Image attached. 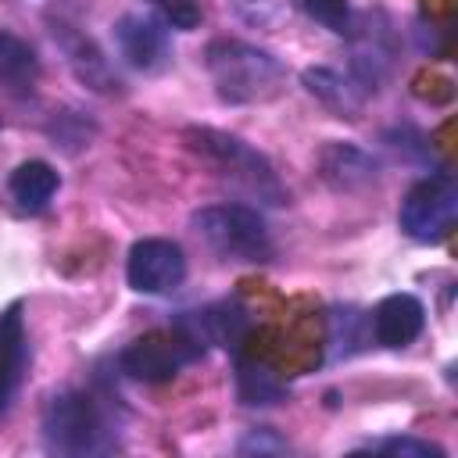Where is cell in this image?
<instances>
[{"label": "cell", "mask_w": 458, "mask_h": 458, "mask_svg": "<svg viewBox=\"0 0 458 458\" xmlns=\"http://www.w3.org/2000/svg\"><path fill=\"white\" fill-rule=\"evenodd\" d=\"M182 140H186V147H190L197 157H204V161H208L229 186H236L240 193L254 197L258 204H272V208L286 204V190H283L276 168L268 165V157L258 154V150H254L250 143H243L240 136L200 125V129H186Z\"/></svg>", "instance_id": "6da1fadb"}, {"label": "cell", "mask_w": 458, "mask_h": 458, "mask_svg": "<svg viewBox=\"0 0 458 458\" xmlns=\"http://www.w3.org/2000/svg\"><path fill=\"white\" fill-rule=\"evenodd\" d=\"M208 75L215 82V93L225 104H254L279 93L286 68L268 50L243 43V39H215L204 54Z\"/></svg>", "instance_id": "7a4b0ae2"}, {"label": "cell", "mask_w": 458, "mask_h": 458, "mask_svg": "<svg viewBox=\"0 0 458 458\" xmlns=\"http://www.w3.org/2000/svg\"><path fill=\"white\" fill-rule=\"evenodd\" d=\"M193 233L225 261H268L272 236L258 208L247 204H208L190 218Z\"/></svg>", "instance_id": "3957f363"}, {"label": "cell", "mask_w": 458, "mask_h": 458, "mask_svg": "<svg viewBox=\"0 0 458 458\" xmlns=\"http://www.w3.org/2000/svg\"><path fill=\"white\" fill-rule=\"evenodd\" d=\"M43 440L57 454H97L107 447V426L97 401L82 390H64L47 401Z\"/></svg>", "instance_id": "277c9868"}, {"label": "cell", "mask_w": 458, "mask_h": 458, "mask_svg": "<svg viewBox=\"0 0 458 458\" xmlns=\"http://www.w3.org/2000/svg\"><path fill=\"white\" fill-rule=\"evenodd\" d=\"M458 218V182L447 175V172H437V175H426L419 179L404 200H401V211H397V222L401 229L419 240V243H437L451 233Z\"/></svg>", "instance_id": "5b68a950"}, {"label": "cell", "mask_w": 458, "mask_h": 458, "mask_svg": "<svg viewBox=\"0 0 458 458\" xmlns=\"http://www.w3.org/2000/svg\"><path fill=\"white\" fill-rule=\"evenodd\" d=\"M197 354H200V344H193V336L182 326H172V329H154L147 336H136L118 354V365L125 376L140 383H165Z\"/></svg>", "instance_id": "8992f818"}, {"label": "cell", "mask_w": 458, "mask_h": 458, "mask_svg": "<svg viewBox=\"0 0 458 458\" xmlns=\"http://www.w3.org/2000/svg\"><path fill=\"white\" fill-rule=\"evenodd\" d=\"M347 36H351V79L369 97L386 82V75L394 68V57H397L394 25L386 21L383 11H369V14H361L358 25L351 21Z\"/></svg>", "instance_id": "52a82bcc"}, {"label": "cell", "mask_w": 458, "mask_h": 458, "mask_svg": "<svg viewBox=\"0 0 458 458\" xmlns=\"http://www.w3.org/2000/svg\"><path fill=\"white\" fill-rule=\"evenodd\" d=\"M125 279L136 293H147V297L172 293L186 279V254L179 243L161 236L136 240L125 258Z\"/></svg>", "instance_id": "ba28073f"}, {"label": "cell", "mask_w": 458, "mask_h": 458, "mask_svg": "<svg viewBox=\"0 0 458 458\" xmlns=\"http://www.w3.org/2000/svg\"><path fill=\"white\" fill-rule=\"evenodd\" d=\"M114 47H118L122 61L136 72H161L172 61L168 32L150 14H136V11L122 14L114 21Z\"/></svg>", "instance_id": "9c48e42d"}, {"label": "cell", "mask_w": 458, "mask_h": 458, "mask_svg": "<svg viewBox=\"0 0 458 458\" xmlns=\"http://www.w3.org/2000/svg\"><path fill=\"white\" fill-rule=\"evenodd\" d=\"M318 172H322L326 186H333L336 193H358L379 179V161L354 143L333 140L318 154Z\"/></svg>", "instance_id": "30bf717a"}, {"label": "cell", "mask_w": 458, "mask_h": 458, "mask_svg": "<svg viewBox=\"0 0 458 458\" xmlns=\"http://www.w3.org/2000/svg\"><path fill=\"white\" fill-rule=\"evenodd\" d=\"M426 326V308L415 293H390L372 311V333L383 347H408Z\"/></svg>", "instance_id": "8fae6325"}, {"label": "cell", "mask_w": 458, "mask_h": 458, "mask_svg": "<svg viewBox=\"0 0 458 458\" xmlns=\"http://www.w3.org/2000/svg\"><path fill=\"white\" fill-rule=\"evenodd\" d=\"M301 82H304V89H308L322 107H329L336 118H361V111H365V93L358 89V82H354L351 75H340L336 68L318 64V68H304V72H301Z\"/></svg>", "instance_id": "7c38bea8"}, {"label": "cell", "mask_w": 458, "mask_h": 458, "mask_svg": "<svg viewBox=\"0 0 458 458\" xmlns=\"http://www.w3.org/2000/svg\"><path fill=\"white\" fill-rule=\"evenodd\" d=\"M25 372V322H21V304H11L0 315V419L7 415L18 383Z\"/></svg>", "instance_id": "4fadbf2b"}, {"label": "cell", "mask_w": 458, "mask_h": 458, "mask_svg": "<svg viewBox=\"0 0 458 458\" xmlns=\"http://www.w3.org/2000/svg\"><path fill=\"white\" fill-rule=\"evenodd\" d=\"M57 186H61V175H57V168L47 165V161H21V165L11 172V179H7L11 200H14L21 211H29V215L43 211V208L54 200Z\"/></svg>", "instance_id": "5bb4252c"}, {"label": "cell", "mask_w": 458, "mask_h": 458, "mask_svg": "<svg viewBox=\"0 0 458 458\" xmlns=\"http://www.w3.org/2000/svg\"><path fill=\"white\" fill-rule=\"evenodd\" d=\"M0 79L18 97H29L32 86H36V79H39V57H36V50L21 36H14L7 29H0Z\"/></svg>", "instance_id": "9a60e30c"}, {"label": "cell", "mask_w": 458, "mask_h": 458, "mask_svg": "<svg viewBox=\"0 0 458 458\" xmlns=\"http://www.w3.org/2000/svg\"><path fill=\"white\" fill-rule=\"evenodd\" d=\"M57 39H61V47H64V54H68V64H72V72L89 86V89H100V93H111L114 86H118V79L111 75V68H107V61L100 57V50L86 39V36H79V32H72V29H61V32H54Z\"/></svg>", "instance_id": "2e32d148"}, {"label": "cell", "mask_w": 458, "mask_h": 458, "mask_svg": "<svg viewBox=\"0 0 458 458\" xmlns=\"http://www.w3.org/2000/svg\"><path fill=\"white\" fill-rule=\"evenodd\" d=\"M236 386H240V401L243 404H276L286 394V386L261 365H240Z\"/></svg>", "instance_id": "e0dca14e"}, {"label": "cell", "mask_w": 458, "mask_h": 458, "mask_svg": "<svg viewBox=\"0 0 458 458\" xmlns=\"http://www.w3.org/2000/svg\"><path fill=\"white\" fill-rule=\"evenodd\" d=\"M301 7L318 25H326L329 32H336V36H347L351 32V4L347 0H301Z\"/></svg>", "instance_id": "ac0fdd59"}, {"label": "cell", "mask_w": 458, "mask_h": 458, "mask_svg": "<svg viewBox=\"0 0 458 458\" xmlns=\"http://www.w3.org/2000/svg\"><path fill=\"white\" fill-rule=\"evenodd\" d=\"M369 451H379V454H390V458H444V447H437L429 440H419V437H386V440L372 444Z\"/></svg>", "instance_id": "d6986e66"}, {"label": "cell", "mask_w": 458, "mask_h": 458, "mask_svg": "<svg viewBox=\"0 0 458 458\" xmlns=\"http://www.w3.org/2000/svg\"><path fill=\"white\" fill-rule=\"evenodd\" d=\"M229 7L243 25H254V29H272L283 18L279 0H229Z\"/></svg>", "instance_id": "ffe728a7"}, {"label": "cell", "mask_w": 458, "mask_h": 458, "mask_svg": "<svg viewBox=\"0 0 458 458\" xmlns=\"http://www.w3.org/2000/svg\"><path fill=\"white\" fill-rule=\"evenodd\" d=\"M172 29H197L200 25V7L193 0H147Z\"/></svg>", "instance_id": "44dd1931"}, {"label": "cell", "mask_w": 458, "mask_h": 458, "mask_svg": "<svg viewBox=\"0 0 458 458\" xmlns=\"http://www.w3.org/2000/svg\"><path fill=\"white\" fill-rule=\"evenodd\" d=\"M236 451H240V454H283V451H286V440H279L272 429H250V433L240 440Z\"/></svg>", "instance_id": "7402d4cb"}, {"label": "cell", "mask_w": 458, "mask_h": 458, "mask_svg": "<svg viewBox=\"0 0 458 458\" xmlns=\"http://www.w3.org/2000/svg\"><path fill=\"white\" fill-rule=\"evenodd\" d=\"M451 7H454L451 0H422V11H426V14H437V18H447Z\"/></svg>", "instance_id": "603a6c76"}]
</instances>
